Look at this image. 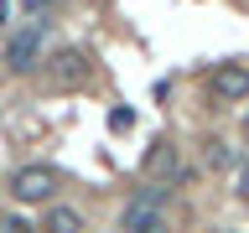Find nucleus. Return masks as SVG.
<instances>
[{
	"mask_svg": "<svg viewBox=\"0 0 249 233\" xmlns=\"http://www.w3.org/2000/svg\"><path fill=\"white\" fill-rule=\"evenodd\" d=\"M233 186H239V197L249 202V161H244V166H239V176H233Z\"/></svg>",
	"mask_w": 249,
	"mask_h": 233,
	"instance_id": "obj_9",
	"label": "nucleus"
},
{
	"mask_svg": "<svg viewBox=\"0 0 249 233\" xmlns=\"http://www.w3.org/2000/svg\"><path fill=\"white\" fill-rule=\"evenodd\" d=\"M0 233H36V228H31L26 217H5V223H0Z\"/></svg>",
	"mask_w": 249,
	"mask_h": 233,
	"instance_id": "obj_8",
	"label": "nucleus"
},
{
	"mask_svg": "<svg viewBox=\"0 0 249 233\" xmlns=\"http://www.w3.org/2000/svg\"><path fill=\"white\" fill-rule=\"evenodd\" d=\"M62 78H78V73H83V67H78V62H83V57H78V52H62Z\"/></svg>",
	"mask_w": 249,
	"mask_h": 233,
	"instance_id": "obj_7",
	"label": "nucleus"
},
{
	"mask_svg": "<svg viewBox=\"0 0 249 233\" xmlns=\"http://www.w3.org/2000/svg\"><path fill=\"white\" fill-rule=\"evenodd\" d=\"M177 166V155H171V145H156L151 155H145V171H156V176H161V171H171Z\"/></svg>",
	"mask_w": 249,
	"mask_h": 233,
	"instance_id": "obj_6",
	"label": "nucleus"
},
{
	"mask_svg": "<svg viewBox=\"0 0 249 233\" xmlns=\"http://www.w3.org/2000/svg\"><path fill=\"white\" fill-rule=\"evenodd\" d=\"M36 57H42V26L31 21V26L11 31V42H5V62H11L16 73H31V67H36Z\"/></svg>",
	"mask_w": 249,
	"mask_h": 233,
	"instance_id": "obj_3",
	"label": "nucleus"
},
{
	"mask_svg": "<svg viewBox=\"0 0 249 233\" xmlns=\"http://www.w3.org/2000/svg\"><path fill=\"white\" fill-rule=\"evenodd\" d=\"M47 233H83L78 207H52V213H47Z\"/></svg>",
	"mask_w": 249,
	"mask_h": 233,
	"instance_id": "obj_5",
	"label": "nucleus"
},
{
	"mask_svg": "<svg viewBox=\"0 0 249 233\" xmlns=\"http://www.w3.org/2000/svg\"><path fill=\"white\" fill-rule=\"evenodd\" d=\"M26 5H31V11H42V5H47V0H26Z\"/></svg>",
	"mask_w": 249,
	"mask_h": 233,
	"instance_id": "obj_10",
	"label": "nucleus"
},
{
	"mask_svg": "<svg viewBox=\"0 0 249 233\" xmlns=\"http://www.w3.org/2000/svg\"><path fill=\"white\" fill-rule=\"evenodd\" d=\"M161 202H166V186H156L145 197H135L124 207V233H166V213H161Z\"/></svg>",
	"mask_w": 249,
	"mask_h": 233,
	"instance_id": "obj_1",
	"label": "nucleus"
},
{
	"mask_svg": "<svg viewBox=\"0 0 249 233\" xmlns=\"http://www.w3.org/2000/svg\"><path fill=\"white\" fill-rule=\"evenodd\" d=\"M213 88L223 93V99H244L249 93V67H239V62H223L213 73Z\"/></svg>",
	"mask_w": 249,
	"mask_h": 233,
	"instance_id": "obj_4",
	"label": "nucleus"
},
{
	"mask_svg": "<svg viewBox=\"0 0 249 233\" xmlns=\"http://www.w3.org/2000/svg\"><path fill=\"white\" fill-rule=\"evenodd\" d=\"M11 192H16V202H52L57 171H52V166H21L11 176Z\"/></svg>",
	"mask_w": 249,
	"mask_h": 233,
	"instance_id": "obj_2",
	"label": "nucleus"
}]
</instances>
